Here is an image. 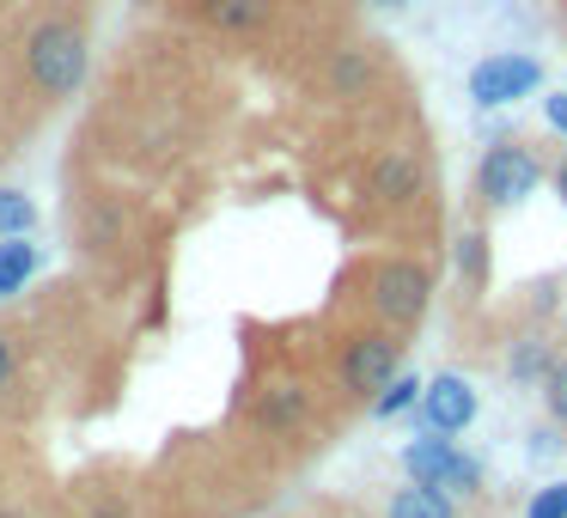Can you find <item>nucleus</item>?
<instances>
[{"label": "nucleus", "instance_id": "1", "mask_svg": "<svg viewBox=\"0 0 567 518\" xmlns=\"http://www.w3.org/2000/svg\"><path fill=\"white\" fill-rule=\"evenodd\" d=\"M86 68H92V43H86V25L74 13H50L43 25H31L25 74L43 99H74L86 86Z\"/></svg>", "mask_w": 567, "mask_h": 518}, {"label": "nucleus", "instance_id": "2", "mask_svg": "<svg viewBox=\"0 0 567 518\" xmlns=\"http://www.w3.org/2000/svg\"><path fill=\"white\" fill-rule=\"evenodd\" d=\"M537 86H543V62L525 55V50H501V55H488V62L470 68V104H482V111L518 104V99H530Z\"/></svg>", "mask_w": 567, "mask_h": 518}, {"label": "nucleus", "instance_id": "3", "mask_svg": "<svg viewBox=\"0 0 567 518\" xmlns=\"http://www.w3.org/2000/svg\"><path fill=\"white\" fill-rule=\"evenodd\" d=\"M403 469L415 481H427V488H445V494H470L476 488V464H470L464 452H457L445 433H421V439H409L403 445Z\"/></svg>", "mask_w": 567, "mask_h": 518}, {"label": "nucleus", "instance_id": "4", "mask_svg": "<svg viewBox=\"0 0 567 518\" xmlns=\"http://www.w3.org/2000/svg\"><path fill=\"white\" fill-rule=\"evenodd\" d=\"M537 159H530V147H518V141H501V147L482 153V172H476V189L488 208H513V201H525L530 189H537Z\"/></svg>", "mask_w": 567, "mask_h": 518}, {"label": "nucleus", "instance_id": "5", "mask_svg": "<svg viewBox=\"0 0 567 518\" xmlns=\"http://www.w3.org/2000/svg\"><path fill=\"white\" fill-rule=\"evenodd\" d=\"M372 311H379L391 330L421 323V311H427V274H421L415 262H384V269L372 274Z\"/></svg>", "mask_w": 567, "mask_h": 518}, {"label": "nucleus", "instance_id": "6", "mask_svg": "<svg viewBox=\"0 0 567 518\" xmlns=\"http://www.w3.org/2000/svg\"><path fill=\"white\" fill-rule=\"evenodd\" d=\"M396 342L391 335H360V342H348V354H342V384L354 396H379L384 384L396 379Z\"/></svg>", "mask_w": 567, "mask_h": 518}, {"label": "nucleus", "instance_id": "7", "mask_svg": "<svg viewBox=\"0 0 567 518\" xmlns=\"http://www.w3.org/2000/svg\"><path fill=\"white\" fill-rule=\"evenodd\" d=\"M421 421H427L433 433H464L470 421H476V384L457 379V372L427 379V391H421Z\"/></svg>", "mask_w": 567, "mask_h": 518}, {"label": "nucleus", "instance_id": "8", "mask_svg": "<svg viewBox=\"0 0 567 518\" xmlns=\"http://www.w3.org/2000/svg\"><path fill=\"white\" fill-rule=\"evenodd\" d=\"M275 13V0H202V19H208L214 31H226V38H250V31H262Z\"/></svg>", "mask_w": 567, "mask_h": 518}, {"label": "nucleus", "instance_id": "9", "mask_svg": "<svg viewBox=\"0 0 567 518\" xmlns=\"http://www.w3.org/2000/svg\"><path fill=\"white\" fill-rule=\"evenodd\" d=\"M415 189H421V165L409 159V153L379 159V172H372V196H379V201H409Z\"/></svg>", "mask_w": 567, "mask_h": 518}, {"label": "nucleus", "instance_id": "10", "mask_svg": "<svg viewBox=\"0 0 567 518\" xmlns=\"http://www.w3.org/2000/svg\"><path fill=\"white\" fill-rule=\"evenodd\" d=\"M31 274H38V245H25V238H0V299H13Z\"/></svg>", "mask_w": 567, "mask_h": 518}, {"label": "nucleus", "instance_id": "11", "mask_svg": "<svg viewBox=\"0 0 567 518\" xmlns=\"http://www.w3.org/2000/svg\"><path fill=\"white\" fill-rule=\"evenodd\" d=\"M391 518H452V494L415 481V488H403V494L391 500Z\"/></svg>", "mask_w": 567, "mask_h": 518}, {"label": "nucleus", "instance_id": "12", "mask_svg": "<svg viewBox=\"0 0 567 518\" xmlns=\"http://www.w3.org/2000/svg\"><path fill=\"white\" fill-rule=\"evenodd\" d=\"M421 391H427V384L415 379V372H396L391 384H384L379 396H372V415L379 421H391V415H403V408H415L421 403Z\"/></svg>", "mask_w": 567, "mask_h": 518}, {"label": "nucleus", "instance_id": "13", "mask_svg": "<svg viewBox=\"0 0 567 518\" xmlns=\"http://www.w3.org/2000/svg\"><path fill=\"white\" fill-rule=\"evenodd\" d=\"M38 226V201L25 189H0V238H25Z\"/></svg>", "mask_w": 567, "mask_h": 518}, {"label": "nucleus", "instance_id": "14", "mask_svg": "<svg viewBox=\"0 0 567 518\" xmlns=\"http://www.w3.org/2000/svg\"><path fill=\"white\" fill-rule=\"evenodd\" d=\"M257 415H262V427H293V421L306 415V396H299L293 384H281V391H269V396H262V408H257Z\"/></svg>", "mask_w": 567, "mask_h": 518}, {"label": "nucleus", "instance_id": "15", "mask_svg": "<svg viewBox=\"0 0 567 518\" xmlns=\"http://www.w3.org/2000/svg\"><path fill=\"white\" fill-rule=\"evenodd\" d=\"M457 274H464V281H482V274H488V238L482 232L457 238Z\"/></svg>", "mask_w": 567, "mask_h": 518}, {"label": "nucleus", "instance_id": "16", "mask_svg": "<svg viewBox=\"0 0 567 518\" xmlns=\"http://www.w3.org/2000/svg\"><path fill=\"white\" fill-rule=\"evenodd\" d=\"M525 518H567V481H549V488L530 494V512Z\"/></svg>", "mask_w": 567, "mask_h": 518}, {"label": "nucleus", "instance_id": "17", "mask_svg": "<svg viewBox=\"0 0 567 518\" xmlns=\"http://www.w3.org/2000/svg\"><path fill=\"white\" fill-rule=\"evenodd\" d=\"M513 379H549V354H543V342H525L513 354Z\"/></svg>", "mask_w": 567, "mask_h": 518}, {"label": "nucleus", "instance_id": "18", "mask_svg": "<svg viewBox=\"0 0 567 518\" xmlns=\"http://www.w3.org/2000/svg\"><path fill=\"white\" fill-rule=\"evenodd\" d=\"M543 396H549V415L567 427V366H549V379H543Z\"/></svg>", "mask_w": 567, "mask_h": 518}, {"label": "nucleus", "instance_id": "19", "mask_svg": "<svg viewBox=\"0 0 567 518\" xmlns=\"http://www.w3.org/2000/svg\"><path fill=\"white\" fill-rule=\"evenodd\" d=\"M367 74H372V68H367V62H360V55H354V50H348V55H342V62H336V86H342V92H354V86H367Z\"/></svg>", "mask_w": 567, "mask_h": 518}, {"label": "nucleus", "instance_id": "20", "mask_svg": "<svg viewBox=\"0 0 567 518\" xmlns=\"http://www.w3.org/2000/svg\"><path fill=\"white\" fill-rule=\"evenodd\" d=\"M543 116H549L555 135H567V92H549V99H543Z\"/></svg>", "mask_w": 567, "mask_h": 518}, {"label": "nucleus", "instance_id": "21", "mask_svg": "<svg viewBox=\"0 0 567 518\" xmlns=\"http://www.w3.org/2000/svg\"><path fill=\"white\" fill-rule=\"evenodd\" d=\"M7 384H13V342L0 335V391H7Z\"/></svg>", "mask_w": 567, "mask_h": 518}, {"label": "nucleus", "instance_id": "22", "mask_svg": "<svg viewBox=\"0 0 567 518\" xmlns=\"http://www.w3.org/2000/svg\"><path fill=\"white\" fill-rule=\"evenodd\" d=\"M555 189H561V201H567V159L555 165Z\"/></svg>", "mask_w": 567, "mask_h": 518}, {"label": "nucleus", "instance_id": "23", "mask_svg": "<svg viewBox=\"0 0 567 518\" xmlns=\"http://www.w3.org/2000/svg\"><path fill=\"white\" fill-rule=\"evenodd\" d=\"M372 7H403V0H372Z\"/></svg>", "mask_w": 567, "mask_h": 518}]
</instances>
